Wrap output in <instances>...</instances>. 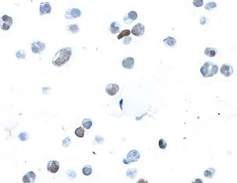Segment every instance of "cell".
Wrapping results in <instances>:
<instances>
[{
  "label": "cell",
  "instance_id": "cell-1",
  "mask_svg": "<svg viewBox=\"0 0 237 183\" xmlns=\"http://www.w3.org/2000/svg\"><path fill=\"white\" fill-rule=\"evenodd\" d=\"M72 56V48L64 47L59 49L55 54L52 59V63L53 65L60 67L69 62Z\"/></svg>",
  "mask_w": 237,
  "mask_h": 183
},
{
  "label": "cell",
  "instance_id": "cell-2",
  "mask_svg": "<svg viewBox=\"0 0 237 183\" xmlns=\"http://www.w3.org/2000/svg\"><path fill=\"white\" fill-rule=\"evenodd\" d=\"M218 70V66L215 63L206 62L201 66L200 72L204 77H210L216 75Z\"/></svg>",
  "mask_w": 237,
  "mask_h": 183
},
{
  "label": "cell",
  "instance_id": "cell-3",
  "mask_svg": "<svg viewBox=\"0 0 237 183\" xmlns=\"http://www.w3.org/2000/svg\"><path fill=\"white\" fill-rule=\"evenodd\" d=\"M13 23V18L8 15H4L0 17V27L4 31H8Z\"/></svg>",
  "mask_w": 237,
  "mask_h": 183
},
{
  "label": "cell",
  "instance_id": "cell-4",
  "mask_svg": "<svg viewBox=\"0 0 237 183\" xmlns=\"http://www.w3.org/2000/svg\"><path fill=\"white\" fill-rule=\"evenodd\" d=\"M46 49V44L40 41L33 42L31 44V49L34 53H40Z\"/></svg>",
  "mask_w": 237,
  "mask_h": 183
},
{
  "label": "cell",
  "instance_id": "cell-5",
  "mask_svg": "<svg viewBox=\"0 0 237 183\" xmlns=\"http://www.w3.org/2000/svg\"><path fill=\"white\" fill-rule=\"evenodd\" d=\"M81 11L77 8H72L67 10L64 14V17L67 19H74L81 16Z\"/></svg>",
  "mask_w": 237,
  "mask_h": 183
},
{
  "label": "cell",
  "instance_id": "cell-6",
  "mask_svg": "<svg viewBox=\"0 0 237 183\" xmlns=\"http://www.w3.org/2000/svg\"><path fill=\"white\" fill-rule=\"evenodd\" d=\"M145 31V27L142 25V23H137L136 25L133 27L131 30V33L135 36H138V37H140V36H143V34L144 33Z\"/></svg>",
  "mask_w": 237,
  "mask_h": 183
},
{
  "label": "cell",
  "instance_id": "cell-7",
  "mask_svg": "<svg viewBox=\"0 0 237 183\" xmlns=\"http://www.w3.org/2000/svg\"><path fill=\"white\" fill-rule=\"evenodd\" d=\"M140 158V154L137 150H132L127 154L125 159L129 163L132 162H135L139 160Z\"/></svg>",
  "mask_w": 237,
  "mask_h": 183
},
{
  "label": "cell",
  "instance_id": "cell-8",
  "mask_svg": "<svg viewBox=\"0 0 237 183\" xmlns=\"http://www.w3.org/2000/svg\"><path fill=\"white\" fill-rule=\"evenodd\" d=\"M221 73L225 77H230L233 72V68L228 63H223L221 68Z\"/></svg>",
  "mask_w": 237,
  "mask_h": 183
},
{
  "label": "cell",
  "instance_id": "cell-9",
  "mask_svg": "<svg viewBox=\"0 0 237 183\" xmlns=\"http://www.w3.org/2000/svg\"><path fill=\"white\" fill-rule=\"evenodd\" d=\"M60 168V164L56 160H50L47 164V170L51 173H56Z\"/></svg>",
  "mask_w": 237,
  "mask_h": 183
},
{
  "label": "cell",
  "instance_id": "cell-10",
  "mask_svg": "<svg viewBox=\"0 0 237 183\" xmlns=\"http://www.w3.org/2000/svg\"><path fill=\"white\" fill-rule=\"evenodd\" d=\"M138 18V14L134 11H130L123 18V20L126 24H130Z\"/></svg>",
  "mask_w": 237,
  "mask_h": 183
},
{
  "label": "cell",
  "instance_id": "cell-11",
  "mask_svg": "<svg viewBox=\"0 0 237 183\" xmlns=\"http://www.w3.org/2000/svg\"><path fill=\"white\" fill-rule=\"evenodd\" d=\"M120 88L119 85L116 84H109L106 87V93L110 96H114L116 95L119 92Z\"/></svg>",
  "mask_w": 237,
  "mask_h": 183
},
{
  "label": "cell",
  "instance_id": "cell-12",
  "mask_svg": "<svg viewBox=\"0 0 237 183\" xmlns=\"http://www.w3.org/2000/svg\"><path fill=\"white\" fill-rule=\"evenodd\" d=\"M51 12V6L50 3L43 2L41 3L40 6V15H43L45 14H50Z\"/></svg>",
  "mask_w": 237,
  "mask_h": 183
},
{
  "label": "cell",
  "instance_id": "cell-13",
  "mask_svg": "<svg viewBox=\"0 0 237 183\" xmlns=\"http://www.w3.org/2000/svg\"><path fill=\"white\" fill-rule=\"evenodd\" d=\"M36 178V174L32 171H30L23 176L22 181L23 183H33L35 181Z\"/></svg>",
  "mask_w": 237,
  "mask_h": 183
},
{
  "label": "cell",
  "instance_id": "cell-14",
  "mask_svg": "<svg viewBox=\"0 0 237 183\" xmlns=\"http://www.w3.org/2000/svg\"><path fill=\"white\" fill-rule=\"evenodd\" d=\"M135 60L132 57H127L125 58L122 62V65L124 68L127 70H131L134 67Z\"/></svg>",
  "mask_w": 237,
  "mask_h": 183
},
{
  "label": "cell",
  "instance_id": "cell-15",
  "mask_svg": "<svg viewBox=\"0 0 237 183\" xmlns=\"http://www.w3.org/2000/svg\"><path fill=\"white\" fill-rule=\"evenodd\" d=\"M120 28H121L120 24L118 22L115 21L111 23L110 28H109V31L111 32L112 34H114L119 33L120 32Z\"/></svg>",
  "mask_w": 237,
  "mask_h": 183
},
{
  "label": "cell",
  "instance_id": "cell-16",
  "mask_svg": "<svg viewBox=\"0 0 237 183\" xmlns=\"http://www.w3.org/2000/svg\"><path fill=\"white\" fill-rule=\"evenodd\" d=\"M218 50L214 47H206L204 50V54L209 57H215Z\"/></svg>",
  "mask_w": 237,
  "mask_h": 183
},
{
  "label": "cell",
  "instance_id": "cell-17",
  "mask_svg": "<svg viewBox=\"0 0 237 183\" xmlns=\"http://www.w3.org/2000/svg\"><path fill=\"white\" fill-rule=\"evenodd\" d=\"M163 42L166 47H173L175 46L177 43L176 39L171 36H168L167 38L163 40Z\"/></svg>",
  "mask_w": 237,
  "mask_h": 183
},
{
  "label": "cell",
  "instance_id": "cell-18",
  "mask_svg": "<svg viewBox=\"0 0 237 183\" xmlns=\"http://www.w3.org/2000/svg\"><path fill=\"white\" fill-rule=\"evenodd\" d=\"M216 170L214 168H208L204 172V176L208 179H212L216 174Z\"/></svg>",
  "mask_w": 237,
  "mask_h": 183
},
{
  "label": "cell",
  "instance_id": "cell-19",
  "mask_svg": "<svg viewBox=\"0 0 237 183\" xmlns=\"http://www.w3.org/2000/svg\"><path fill=\"white\" fill-rule=\"evenodd\" d=\"M137 173V170L136 168H130L127 171L126 176L127 178H129L131 179H134Z\"/></svg>",
  "mask_w": 237,
  "mask_h": 183
},
{
  "label": "cell",
  "instance_id": "cell-20",
  "mask_svg": "<svg viewBox=\"0 0 237 183\" xmlns=\"http://www.w3.org/2000/svg\"><path fill=\"white\" fill-rule=\"evenodd\" d=\"M66 30H68L69 32H70L72 34H75L79 31L80 29H79V27L77 24H72V25L67 26Z\"/></svg>",
  "mask_w": 237,
  "mask_h": 183
},
{
  "label": "cell",
  "instance_id": "cell-21",
  "mask_svg": "<svg viewBox=\"0 0 237 183\" xmlns=\"http://www.w3.org/2000/svg\"><path fill=\"white\" fill-rule=\"evenodd\" d=\"M92 124H93L92 121L90 119H85L84 120H83L82 122V126L85 128V129L87 130H89L90 128L92 127Z\"/></svg>",
  "mask_w": 237,
  "mask_h": 183
},
{
  "label": "cell",
  "instance_id": "cell-22",
  "mask_svg": "<svg viewBox=\"0 0 237 183\" xmlns=\"http://www.w3.org/2000/svg\"><path fill=\"white\" fill-rule=\"evenodd\" d=\"M82 173L85 176H89L92 173V168L89 165H87L82 169Z\"/></svg>",
  "mask_w": 237,
  "mask_h": 183
},
{
  "label": "cell",
  "instance_id": "cell-23",
  "mask_svg": "<svg viewBox=\"0 0 237 183\" xmlns=\"http://www.w3.org/2000/svg\"><path fill=\"white\" fill-rule=\"evenodd\" d=\"M130 33H131L130 30H124L117 36V39H120L123 38L124 37H127V36H129Z\"/></svg>",
  "mask_w": 237,
  "mask_h": 183
},
{
  "label": "cell",
  "instance_id": "cell-24",
  "mask_svg": "<svg viewBox=\"0 0 237 183\" xmlns=\"http://www.w3.org/2000/svg\"><path fill=\"white\" fill-rule=\"evenodd\" d=\"M75 135L79 138H83L85 135V130L82 127H79L75 130Z\"/></svg>",
  "mask_w": 237,
  "mask_h": 183
},
{
  "label": "cell",
  "instance_id": "cell-25",
  "mask_svg": "<svg viewBox=\"0 0 237 183\" xmlns=\"http://www.w3.org/2000/svg\"><path fill=\"white\" fill-rule=\"evenodd\" d=\"M16 56L18 59L23 60L26 57V52L23 50H19L16 52Z\"/></svg>",
  "mask_w": 237,
  "mask_h": 183
},
{
  "label": "cell",
  "instance_id": "cell-26",
  "mask_svg": "<svg viewBox=\"0 0 237 183\" xmlns=\"http://www.w3.org/2000/svg\"><path fill=\"white\" fill-rule=\"evenodd\" d=\"M18 138H19V139L22 141H26L29 138V135L27 132H21L19 133V135H18Z\"/></svg>",
  "mask_w": 237,
  "mask_h": 183
},
{
  "label": "cell",
  "instance_id": "cell-27",
  "mask_svg": "<svg viewBox=\"0 0 237 183\" xmlns=\"http://www.w3.org/2000/svg\"><path fill=\"white\" fill-rule=\"evenodd\" d=\"M217 7V4L214 2V1H210L208 3H207L206 4V6H204L205 9L206 10H211L212 9H214L215 8Z\"/></svg>",
  "mask_w": 237,
  "mask_h": 183
},
{
  "label": "cell",
  "instance_id": "cell-28",
  "mask_svg": "<svg viewBox=\"0 0 237 183\" xmlns=\"http://www.w3.org/2000/svg\"><path fill=\"white\" fill-rule=\"evenodd\" d=\"M158 145H159V147L161 149L164 150V149L166 148V147H167V143L166 142V141H165L164 139L161 138V139H159V143H158Z\"/></svg>",
  "mask_w": 237,
  "mask_h": 183
},
{
  "label": "cell",
  "instance_id": "cell-29",
  "mask_svg": "<svg viewBox=\"0 0 237 183\" xmlns=\"http://www.w3.org/2000/svg\"><path fill=\"white\" fill-rule=\"evenodd\" d=\"M71 143V139L70 138L68 137H66L63 141V146L64 148H68L70 145Z\"/></svg>",
  "mask_w": 237,
  "mask_h": 183
},
{
  "label": "cell",
  "instance_id": "cell-30",
  "mask_svg": "<svg viewBox=\"0 0 237 183\" xmlns=\"http://www.w3.org/2000/svg\"><path fill=\"white\" fill-rule=\"evenodd\" d=\"M203 4L204 2L203 0H196V1H193V4L194 5V6L196 8L201 7Z\"/></svg>",
  "mask_w": 237,
  "mask_h": 183
},
{
  "label": "cell",
  "instance_id": "cell-31",
  "mask_svg": "<svg viewBox=\"0 0 237 183\" xmlns=\"http://www.w3.org/2000/svg\"><path fill=\"white\" fill-rule=\"evenodd\" d=\"M67 172H69V173L66 172V175H68V178H75V177H76V173H75V172H74V171L68 170Z\"/></svg>",
  "mask_w": 237,
  "mask_h": 183
},
{
  "label": "cell",
  "instance_id": "cell-32",
  "mask_svg": "<svg viewBox=\"0 0 237 183\" xmlns=\"http://www.w3.org/2000/svg\"><path fill=\"white\" fill-rule=\"evenodd\" d=\"M132 37L131 36H127V37H126L124 39V41H123V44H124V45H129V44H130V43H131V42H132Z\"/></svg>",
  "mask_w": 237,
  "mask_h": 183
},
{
  "label": "cell",
  "instance_id": "cell-33",
  "mask_svg": "<svg viewBox=\"0 0 237 183\" xmlns=\"http://www.w3.org/2000/svg\"><path fill=\"white\" fill-rule=\"evenodd\" d=\"M199 21H200V23L201 24V25H205V24L207 23V21H208V19H207V18H206L204 16H202L201 18H200V20H199Z\"/></svg>",
  "mask_w": 237,
  "mask_h": 183
},
{
  "label": "cell",
  "instance_id": "cell-34",
  "mask_svg": "<svg viewBox=\"0 0 237 183\" xmlns=\"http://www.w3.org/2000/svg\"><path fill=\"white\" fill-rule=\"evenodd\" d=\"M191 183H204V182L203 180H201L200 178H196L191 182Z\"/></svg>",
  "mask_w": 237,
  "mask_h": 183
},
{
  "label": "cell",
  "instance_id": "cell-35",
  "mask_svg": "<svg viewBox=\"0 0 237 183\" xmlns=\"http://www.w3.org/2000/svg\"><path fill=\"white\" fill-rule=\"evenodd\" d=\"M137 183H148V181L147 179L142 178V179H139L137 182Z\"/></svg>",
  "mask_w": 237,
  "mask_h": 183
},
{
  "label": "cell",
  "instance_id": "cell-36",
  "mask_svg": "<svg viewBox=\"0 0 237 183\" xmlns=\"http://www.w3.org/2000/svg\"><path fill=\"white\" fill-rule=\"evenodd\" d=\"M123 162H124V163H125V164H126V165L130 164L128 162H127V160L125 159V158H124V159H123Z\"/></svg>",
  "mask_w": 237,
  "mask_h": 183
}]
</instances>
